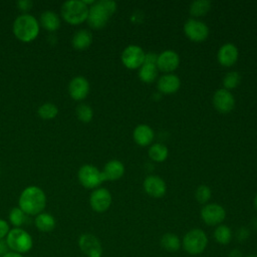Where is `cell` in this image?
Wrapping results in <instances>:
<instances>
[{"label":"cell","instance_id":"7402d4cb","mask_svg":"<svg viewBox=\"0 0 257 257\" xmlns=\"http://www.w3.org/2000/svg\"><path fill=\"white\" fill-rule=\"evenodd\" d=\"M35 226L41 232H50L55 228V219L48 213H40L35 218Z\"/></svg>","mask_w":257,"mask_h":257},{"label":"cell","instance_id":"f1b7e54d","mask_svg":"<svg viewBox=\"0 0 257 257\" xmlns=\"http://www.w3.org/2000/svg\"><path fill=\"white\" fill-rule=\"evenodd\" d=\"M241 81V75L237 71H229L223 78V85L225 89L231 90L239 85Z\"/></svg>","mask_w":257,"mask_h":257},{"label":"cell","instance_id":"603a6c76","mask_svg":"<svg viewBox=\"0 0 257 257\" xmlns=\"http://www.w3.org/2000/svg\"><path fill=\"white\" fill-rule=\"evenodd\" d=\"M158 71L159 69L156 64L143 63V65L139 68V77L142 81L151 83L158 77Z\"/></svg>","mask_w":257,"mask_h":257},{"label":"cell","instance_id":"cb8c5ba5","mask_svg":"<svg viewBox=\"0 0 257 257\" xmlns=\"http://www.w3.org/2000/svg\"><path fill=\"white\" fill-rule=\"evenodd\" d=\"M160 244L165 250L169 252H176L181 247V240L179 236L174 233H166L161 237Z\"/></svg>","mask_w":257,"mask_h":257},{"label":"cell","instance_id":"3957f363","mask_svg":"<svg viewBox=\"0 0 257 257\" xmlns=\"http://www.w3.org/2000/svg\"><path fill=\"white\" fill-rule=\"evenodd\" d=\"M38 31L39 24L32 15H20L14 21L13 32L15 36L23 42H29L35 39V37L38 34Z\"/></svg>","mask_w":257,"mask_h":257},{"label":"cell","instance_id":"4dcf8cb0","mask_svg":"<svg viewBox=\"0 0 257 257\" xmlns=\"http://www.w3.org/2000/svg\"><path fill=\"white\" fill-rule=\"evenodd\" d=\"M57 111H58V109L53 103L46 102L39 107L38 114L40 115V117H42L44 119H50V118H53L57 114Z\"/></svg>","mask_w":257,"mask_h":257},{"label":"cell","instance_id":"836d02e7","mask_svg":"<svg viewBox=\"0 0 257 257\" xmlns=\"http://www.w3.org/2000/svg\"><path fill=\"white\" fill-rule=\"evenodd\" d=\"M249 236H250V230L246 227H240L235 234V237L239 242L246 241L249 238Z\"/></svg>","mask_w":257,"mask_h":257},{"label":"cell","instance_id":"e575fe53","mask_svg":"<svg viewBox=\"0 0 257 257\" xmlns=\"http://www.w3.org/2000/svg\"><path fill=\"white\" fill-rule=\"evenodd\" d=\"M9 225L5 220L0 219V240H2L4 237L7 236L9 233Z\"/></svg>","mask_w":257,"mask_h":257},{"label":"cell","instance_id":"e0dca14e","mask_svg":"<svg viewBox=\"0 0 257 257\" xmlns=\"http://www.w3.org/2000/svg\"><path fill=\"white\" fill-rule=\"evenodd\" d=\"M70 96L75 100H81L86 97L89 91V83L86 78L82 76L74 77L68 86Z\"/></svg>","mask_w":257,"mask_h":257},{"label":"cell","instance_id":"30bf717a","mask_svg":"<svg viewBox=\"0 0 257 257\" xmlns=\"http://www.w3.org/2000/svg\"><path fill=\"white\" fill-rule=\"evenodd\" d=\"M226 217L225 209L216 203L206 204L201 210V218L203 222L209 226L220 225Z\"/></svg>","mask_w":257,"mask_h":257},{"label":"cell","instance_id":"d6a6232c","mask_svg":"<svg viewBox=\"0 0 257 257\" xmlns=\"http://www.w3.org/2000/svg\"><path fill=\"white\" fill-rule=\"evenodd\" d=\"M76 115L79 120L83 122H89L92 118L93 111L87 104H80L76 108Z\"/></svg>","mask_w":257,"mask_h":257},{"label":"cell","instance_id":"1f68e13d","mask_svg":"<svg viewBox=\"0 0 257 257\" xmlns=\"http://www.w3.org/2000/svg\"><path fill=\"white\" fill-rule=\"evenodd\" d=\"M212 192L210 188L206 185H200L195 192V198L196 200L201 204H207L208 201L211 199Z\"/></svg>","mask_w":257,"mask_h":257},{"label":"cell","instance_id":"60d3db41","mask_svg":"<svg viewBox=\"0 0 257 257\" xmlns=\"http://www.w3.org/2000/svg\"><path fill=\"white\" fill-rule=\"evenodd\" d=\"M252 225H253V227L257 230V216L253 219V221H252Z\"/></svg>","mask_w":257,"mask_h":257},{"label":"cell","instance_id":"7c38bea8","mask_svg":"<svg viewBox=\"0 0 257 257\" xmlns=\"http://www.w3.org/2000/svg\"><path fill=\"white\" fill-rule=\"evenodd\" d=\"M213 105L219 112L228 113L235 106V98L230 90L219 88L213 95Z\"/></svg>","mask_w":257,"mask_h":257},{"label":"cell","instance_id":"7a4b0ae2","mask_svg":"<svg viewBox=\"0 0 257 257\" xmlns=\"http://www.w3.org/2000/svg\"><path fill=\"white\" fill-rule=\"evenodd\" d=\"M116 10V3L112 0H100L94 2L88 10L87 22L90 27L100 29L105 26L110 16Z\"/></svg>","mask_w":257,"mask_h":257},{"label":"cell","instance_id":"52a82bcc","mask_svg":"<svg viewBox=\"0 0 257 257\" xmlns=\"http://www.w3.org/2000/svg\"><path fill=\"white\" fill-rule=\"evenodd\" d=\"M184 32L190 40L194 42H202L206 40L209 35V27L203 21L191 18L185 22Z\"/></svg>","mask_w":257,"mask_h":257},{"label":"cell","instance_id":"5bb4252c","mask_svg":"<svg viewBox=\"0 0 257 257\" xmlns=\"http://www.w3.org/2000/svg\"><path fill=\"white\" fill-rule=\"evenodd\" d=\"M180 64V57L177 52L174 50H165L158 54V59H157V67L159 70L166 72V73H171L174 70L178 68Z\"/></svg>","mask_w":257,"mask_h":257},{"label":"cell","instance_id":"8992f818","mask_svg":"<svg viewBox=\"0 0 257 257\" xmlns=\"http://www.w3.org/2000/svg\"><path fill=\"white\" fill-rule=\"evenodd\" d=\"M6 243L12 252L23 254L28 252L33 246V240L29 233L21 228H14L6 236Z\"/></svg>","mask_w":257,"mask_h":257},{"label":"cell","instance_id":"8fae6325","mask_svg":"<svg viewBox=\"0 0 257 257\" xmlns=\"http://www.w3.org/2000/svg\"><path fill=\"white\" fill-rule=\"evenodd\" d=\"M78 246L82 253L87 257H101L102 246L99 239L89 233L80 235L78 239Z\"/></svg>","mask_w":257,"mask_h":257},{"label":"cell","instance_id":"ac0fdd59","mask_svg":"<svg viewBox=\"0 0 257 257\" xmlns=\"http://www.w3.org/2000/svg\"><path fill=\"white\" fill-rule=\"evenodd\" d=\"M158 89L165 94L175 93L181 86L180 78L174 73H165L158 79Z\"/></svg>","mask_w":257,"mask_h":257},{"label":"cell","instance_id":"ab89813d","mask_svg":"<svg viewBox=\"0 0 257 257\" xmlns=\"http://www.w3.org/2000/svg\"><path fill=\"white\" fill-rule=\"evenodd\" d=\"M2 257H23V256H22V254H18V253H15V252H8Z\"/></svg>","mask_w":257,"mask_h":257},{"label":"cell","instance_id":"4fadbf2b","mask_svg":"<svg viewBox=\"0 0 257 257\" xmlns=\"http://www.w3.org/2000/svg\"><path fill=\"white\" fill-rule=\"evenodd\" d=\"M89 204L93 211L98 213L105 212L111 204V195L109 191L104 188L94 190L90 195Z\"/></svg>","mask_w":257,"mask_h":257},{"label":"cell","instance_id":"7bdbcfd3","mask_svg":"<svg viewBox=\"0 0 257 257\" xmlns=\"http://www.w3.org/2000/svg\"><path fill=\"white\" fill-rule=\"evenodd\" d=\"M246 257H257L256 254H251V255H247Z\"/></svg>","mask_w":257,"mask_h":257},{"label":"cell","instance_id":"6da1fadb","mask_svg":"<svg viewBox=\"0 0 257 257\" xmlns=\"http://www.w3.org/2000/svg\"><path fill=\"white\" fill-rule=\"evenodd\" d=\"M46 204L45 194L38 187H28L20 195L19 208L27 215H38Z\"/></svg>","mask_w":257,"mask_h":257},{"label":"cell","instance_id":"9a60e30c","mask_svg":"<svg viewBox=\"0 0 257 257\" xmlns=\"http://www.w3.org/2000/svg\"><path fill=\"white\" fill-rule=\"evenodd\" d=\"M144 189L149 196L153 198H161L167 192V185L161 177L151 175L145 179Z\"/></svg>","mask_w":257,"mask_h":257},{"label":"cell","instance_id":"74e56055","mask_svg":"<svg viewBox=\"0 0 257 257\" xmlns=\"http://www.w3.org/2000/svg\"><path fill=\"white\" fill-rule=\"evenodd\" d=\"M228 257H243V254H242V251L235 248V249H232L229 254H228Z\"/></svg>","mask_w":257,"mask_h":257},{"label":"cell","instance_id":"ffe728a7","mask_svg":"<svg viewBox=\"0 0 257 257\" xmlns=\"http://www.w3.org/2000/svg\"><path fill=\"white\" fill-rule=\"evenodd\" d=\"M154 136L155 135L153 128L148 124H139L133 132V138L135 142L142 147L150 145L154 140Z\"/></svg>","mask_w":257,"mask_h":257},{"label":"cell","instance_id":"277c9868","mask_svg":"<svg viewBox=\"0 0 257 257\" xmlns=\"http://www.w3.org/2000/svg\"><path fill=\"white\" fill-rule=\"evenodd\" d=\"M208 245L207 234L199 228L189 230L183 237L182 246L190 255H199L205 251Z\"/></svg>","mask_w":257,"mask_h":257},{"label":"cell","instance_id":"f546056e","mask_svg":"<svg viewBox=\"0 0 257 257\" xmlns=\"http://www.w3.org/2000/svg\"><path fill=\"white\" fill-rule=\"evenodd\" d=\"M10 222L16 227H20L26 221V214L20 208H13L9 213Z\"/></svg>","mask_w":257,"mask_h":257},{"label":"cell","instance_id":"484cf974","mask_svg":"<svg viewBox=\"0 0 257 257\" xmlns=\"http://www.w3.org/2000/svg\"><path fill=\"white\" fill-rule=\"evenodd\" d=\"M40 23H41L42 27L45 28L48 31H54L60 25L59 18L52 11H45V12H43L41 14V17H40Z\"/></svg>","mask_w":257,"mask_h":257},{"label":"cell","instance_id":"f35d334b","mask_svg":"<svg viewBox=\"0 0 257 257\" xmlns=\"http://www.w3.org/2000/svg\"><path fill=\"white\" fill-rule=\"evenodd\" d=\"M7 248H8L7 243L4 242V241H2V240H0V256H1V257L4 256L6 253H8Z\"/></svg>","mask_w":257,"mask_h":257},{"label":"cell","instance_id":"44dd1931","mask_svg":"<svg viewBox=\"0 0 257 257\" xmlns=\"http://www.w3.org/2000/svg\"><path fill=\"white\" fill-rule=\"evenodd\" d=\"M92 42V35L85 29L77 31L72 37V45L77 50L86 49Z\"/></svg>","mask_w":257,"mask_h":257},{"label":"cell","instance_id":"ba28073f","mask_svg":"<svg viewBox=\"0 0 257 257\" xmlns=\"http://www.w3.org/2000/svg\"><path fill=\"white\" fill-rule=\"evenodd\" d=\"M78 180L87 189L96 188L104 181L101 172L91 165H84L79 169Z\"/></svg>","mask_w":257,"mask_h":257},{"label":"cell","instance_id":"8d00e7d4","mask_svg":"<svg viewBox=\"0 0 257 257\" xmlns=\"http://www.w3.org/2000/svg\"><path fill=\"white\" fill-rule=\"evenodd\" d=\"M17 4L21 10H29L32 5V2L24 0V1H19Z\"/></svg>","mask_w":257,"mask_h":257},{"label":"cell","instance_id":"b9f144b4","mask_svg":"<svg viewBox=\"0 0 257 257\" xmlns=\"http://www.w3.org/2000/svg\"><path fill=\"white\" fill-rule=\"evenodd\" d=\"M254 206H255V208L257 210V194L255 195V198H254Z\"/></svg>","mask_w":257,"mask_h":257},{"label":"cell","instance_id":"d590c367","mask_svg":"<svg viewBox=\"0 0 257 257\" xmlns=\"http://www.w3.org/2000/svg\"><path fill=\"white\" fill-rule=\"evenodd\" d=\"M157 59H158V54L155 52H148L145 54V60L144 63H149V64H156L157 65Z\"/></svg>","mask_w":257,"mask_h":257},{"label":"cell","instance_id":"4316f807","mask_svg":"<svg viewBox=\"0 0 257 257\" xmlns=\"http://www.w3.org/2000/svg\"><path fill=\"white\" fill-rule=\"evenodd\" d=\"M211 8V2L208 0H195L190 4L189 12L193 17H202L208 13Z\"/></svg>","mask_w":257,"mask_h":257},{"label":"cell","instance_id":"2e32d148","mask_svg":"<svg viewBox=\"0 0 257 257\" xmlns=\"http://www.w3.org/2000/svg\"><path fill=\"white\" fill-rule=\"evenodd\" d=\"M239 51L238 48L233 43H225L222 45L217 53L218 61L221 65L229 67L235 64L238 60Z\"/></svg>","mask_w":257,"mask_h":257},{"label":"cell","instance_id":"9c48e42d","mask_svg":"<svg viewBox=\"0 0 257 257\" xmlns=\"http://www.w3.org/2000/svg\"><path fill=\"white\" fill-rule=\"evenodd\" d=\"M145 54L146 53L141 46L133 44L128 45L121 52V62L130 69L140 68L144 63Z\"/></svg>","mask_w":257,"mask_h":257},{"label":"cell","instance_id":"5b68a950","mask_svg":"<svg viewBox=\"0 0 257 257\" xmlns=\"http://www.w3.org/2000/svg\"><path fill=\"white\" fill-rule=\"evenodd\" d=\"M89 7L80 0H69L62 4L61 15L70 24H80L87 19Z\"/></svg>","mask_w":257,"mask_h":257},{"label":"cell","instance_id":"d6986e66","mask_svg":"<svg viewBox=\"0 0 257 257\" xmlns=\"http://www.w3.org/2000/svg\"><path fill=\"white\" fill-rule=\"evenodd\" d=\"M104 181H115L124 174V166L118 160H111L107 162L101 171Z\"/></svg>","mask_w":257,"mask_h":257},{"label":"cell","instance_id":"83f0119b","mask_svg":"<svg viewBox=\"0 0 257 257\" xmlns=\"http://www.w3.org/2000/svg\"><path fill=\"white\" fill-rule=\"evenodd\" d=\"M169 155L168 148L163 144H154L149 149V157L157 163L164 162Z\"/></svg>","mask_w":257,"mask_h":257},{"label":"cell","instance_id":"d4e9b609","mask_svg":"<svg viewBox=\"0 0 257 257\" xmlns=\"http://www.w3.org/2000/svg\"><path fill=\"white\" fill-rule=\"evenodd\" d=\"M213 236L217 243L221 245H227L231 242L233 238V233L230 227H228L227 225L220 224L215 228Z\"/></svg>","mask_w":257,"mask_h":257}]
</instances>
